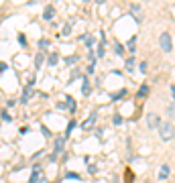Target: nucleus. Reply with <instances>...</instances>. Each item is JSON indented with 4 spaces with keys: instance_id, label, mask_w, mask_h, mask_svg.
<instances>
[{
    "instance_id": "obj_11",
    "label": "nucleus",
    "mask_w": 175,
    "mask_h": 183,
    "mask_svg": "<svg viewBox=\"0 0 175 183\" xmlns=\"http://www.w3.org/2000/svg\"><path fill=\"white\" fill-rule=\"evenodd\" d=\"M57 59H59V55H57V53L49 55V63H51V65H55V63H57Z\"/></svg>"
},
{
    "instance_id": "obj_12",
    "label": "nucleus",
    "mask_w": 175,
    "mask_h": 183,
    "mask_svg": "<svg viewBox=\"0 0 175 183\" xmlns=\"http://www.w3.org/2000/svg\"><path fill=\"white\" fill-rule=\"evenodd\" d=\"M147 94H149V87H147V86H143L141 90H139V96L143 98V96H147Z\"/></svg>"
},
{
    "instance_id": "obj_13",
    "label": "nucleus",
    "mask_w": 175,
    "mask_h": 183,
    "mask_svg": "<svg viewBox=\"0 0 175 183\" xmlns=\"http://www.w3.org/2000/svg\"><path fill=\"white\" fill-rule=\"evenodd\" d=\"M126 69H134V59H126Z\"/></svg>"
},
{
    "instance_id": "obj_17",
    "label": "nucleus",
    "mask_w": 175,
    "mask_h": 183,
    "mask_svg": "<svg viewBox=\"0 0 175 183\" xmlns=\"http://www.w3.org/2000/svg\"><path fill=\"white\" fill-rule=\"evenodd\" d=\"M173 112H175V108H173V104H169V108H167V114H169V116H173Z\"/></svg>"
},
{
    "instance_id": "obj_7",
    "label": "nucleus",
    "mask_w": 175,
    "mask_h": 183,
    "mask_svg": "<svg viewBox=\"0 0 175 183\" xmlns=\"http://www.w3.org/2000/svg\"><path fill=\"white\" fill-rule=\"evenodd\" d=\"M63 151V138H57L55 140V153H61Z\"/></svg>"
},
{
    "instance_id": "obj_4",
    "label": "nucleus",
    "mask_w": 175,
    "mask_h": 183,
    "mask_svg": "<svg viewBox=\"0 0 175 183\" xmlns=\"http://www.w3.org/2000/svg\"><path fill=\"white\" fill-rule=\"evenodd\" d=\"M169 171H171L169 165H161V171H159V179H161V181L169 177Z\"/></svg>"
},
{
    "instance_id": "obj_16",
    "label": "nucleus",
    "mask_w": 175,
    "mask_h": 183,
    "mask_svg": "<svg viewBox=\"0 0 175 183\" xmlns=\"http://www.w3.org/2000/svg\"><path fill=\"white\" fill-rule=\"evenodd\" d=\"M35 63H37V67H39L41 63H43V55H37V59H35Z\"/></svg>"
},
{
    "instance_id": "obj_14",
    "label": "nucleus",
    "mask_w": 175,
    "mask_h": 183,
    "mask_svg": "<svg viewBox=\"0 0 175 183\" xmlns=\"http://www.w3.org/2000/svg\"><path fill=\"white\" fill-rule=\"evenodd\" d=\"M67 106H69V110H75V102H73L71 98H69V100H67Z\"/></svg>"
},
{
    "instance_id": "obj_1",
    "label": "nucleus",
    "mask_w": 175,
    "mask_h": 183,
    "mask_svg": "<svg viewBox=\"0 0 175 183\" xmlns=\"http://www.w3.org/2000/svg\"><path fill=\"white\" fill-rule=\"evenodd\" d=\"M159 126H161V138L163 140L173 138V124H171V122H163V124H159Z\"/></svg>"
},
{
    "instance_id": "obj_3",
    "label": "nucleus",
    "mask_w": 175,
    "mask_h": 183,
    "mask_svg": "<svg viewBox=\"0 0 175 183\" xmlns=\"http://www.w3.org/2000/svg\"><path fill=\"white\" fill-rule=\"evenodd\" d=\"M147 122H149L151 128H157V126L161 124V120H159V116H157V114H149V116H147Z\"/></svg>"
},
{
    "instance_id": "obj_19",
    "label": "nucleus",
    "mask_w": 175,
    "mask_h": 183,
    "mask_svg": "<svg viewBox=\"0 0 175 183\" xmlns=\"http://www.w3.org/2000/svg\"><path fill=\"white\" fill-rule=\"evenodd\" d=\"M4 69H6V65H4V63H0V73L4 71Z\"/></svg>"
},
{
    "instance_id": "obj_10",
    "label": "nucleus",
    "mask_w": 175,
    "mask_h": 183,
    "mask_svg": "<svg viewBox=\"0 0 175 183\" xmlns=\"http://www.w3.org/2000/svg\"><path fill=\"white\" fill-rule=\"evenodd\" d=\"M82 94H90V82L88 79H83V83H82Z\"/></svg>"
},
{
    "instance_id": "obj_15",
    "label": "nucleus",
    "mask_w": 175,
    "mask_h": 183,
    "mask_svg": "<svg viewBox=\"0 0 175 183\" xmlns=\"http://www.w3.org/2000/svg\"><path fill=\"white\" fill-rule=\"evenodd\" d=\"M116 53H118V55H120V53H124V47H122L120 43H116Z\"/></svg>"
},
{
    "instance_id": "obj_9",
    "label": "nucleus",
    "mask_w": 175,
    "mask_h": 183,
    "mask_svg": "<svg viewBox=\"0 0 175 183\" xmlns=\"http://www.w3.org/2000/svg\"><path fill=\"white\" fill-rule=\"evenodd\" d=\"M31 96H33V90H31V87H27V90H24V94H23V100H20V102H23V104H24V102L29 100Z\"/></svg>"
},
{
    "instance_id": "obj_5",
    "label": "nucleus",
    "mask_w": 175,
    "mask_h": 183,
    "mask_svg": "<svg viewBox=\"0 0 175 183\" xmlns=\"http://www.w3.org/2000/svg\"><path fill=\"white\" fill-rule=\"evenodd\" d=\"M39 173H41V167H39V165H35L33 175H31V183H39Z\"/></svg>"
},
{
    "instance_id": "obj_18",
    "label": "nucleus",
    "mask_w": 175,
    "mask_h": 183,
    "mask_svg": "<svg viewBox=\"0 0 175 183\" xmlns=\"http://www.w3.org/2000/svg\"><path fill=\"white\" fill-rule=\"evenodd\" d=\"M114 124H122V116H114Z\"/></svg>"
},
{
    "instance_id": "obj_6",
    "label": "nucleus",
    "mask_w": 175,
    "mask_h": 183,
    "mask_svg": "<svg viewBox=\"0 0 175 183\" xmlns=\"http://www.w3.org/2000/svg\"><path fill=\"white\" fill-rule=\"evenodd\" d=\"M53 12H55V10H53V6L49 4V6H45V12H43V16H45L47 20H51V19H53Z\"/></svg>"
},
{
    "instance_id": "obj_8",
    "label": "nucleus",
    "mask_w": 175,
    "mask_h": 183,
    "mask_svg": "<svg viewBox=\"0 0 175 183\" xmlns=\"http://www.w3.org/2000/svg\"><path fill=\"white\" fill-rule=\"evenodd\" d=\"M94 122H96V114H92V116H90V118H88L86 122H83V128H90V126H92Z\"/></svg>"
},
{
    "instance_id": "obj_2",
    "label": "nucleus",
    "mask_w": 175,
    "mask_h": 183,
    "mask_svg": "<svg viewBox=\"0 0 175 183\" xmlns=\"http://www.w3.org/2000/svg\"><path fill=\"white\" fill-rule=\"evenodd\" d=\"M159 43H161V49L163 51H167V53H171V49H173V41H171V35L169 33H163L159 37Z\"/></svg>"
}]
</instances>
